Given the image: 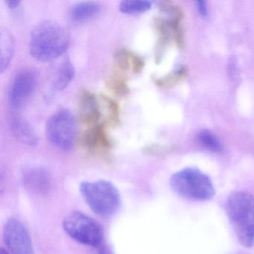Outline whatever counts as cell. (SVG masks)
I'll use <instances>...</instances> for the list:
<instances>
[{
    "label": "cell",
    "instance_id": "cell-1",
    "mask_svg": "<svg viewBox=\"0 0 254 254\" xmlns=\"http://www.w3.org/2000/svg\"><path fill=\"white\" fill-rule=\"evenodd\" d=\"M70 35L60 23L44 20L38 23L31 34L29 53L39 62L58 59L67 50Z\"/></svg>",
    "mask_w": 254,
    "mask_h": 254
},
{
    "label": "cell",
    "instance_id": "cell-2",
    "mask_svg": "<svg viewBox=\"0 0 254 254\" xmlns=\"http://www.w3.org/2000/svg\"><path fill=\"white\" fill-rule=\"evenodd\" d=\"M226 212L239 243L245 248L254 245V196L245 191L229 195Z\"/></svg>",
    "mask_w": 254,
    "mask_h": 254
},
{
    "label": "cell",
    "instance_id": "cell-3",
    "mask_svg": "<svg viewBox=\"0 0 254 254\" xmlns=\"http://www.w3.org/2000/svg\"><path fill=\"white\" fill-rule=\"evenodd\" d=\"M79 190L87 206L99 216H113L121 206L120 191L110 181H84L80 185Z\"/></svg>",
    "mask_w": 254,
    "mask_h": 254
},
{
    "label": "cell",
    "instance_id": "cell-4",
    "mask_svg": "<svg viewBox=\"0 0 254 254\" xmlns=\"http://www.w3.org/2000/svg\"><path fill=\"white\" fill-rule=\"evenodd\" d=\"M170 185L175 193L188 200L206 201L213 198L215 194L210 178L194 168H186L174 174Z\"/></svg>",
    "mask_w": 254,
    "mask_h": 254
},
{
    "label": "cell",
    "instance_id": "cell-5",
    "mask_svg": "<svg viewBox=\"0 0 254 254\" xmlns=\"http://www.w3.org/2000/svg\"><path fill=\"white\" fill-rule=\"evenodd\" d=\"M65 233L75 242L96 248L102 245L104 230L98 221L79 211L68 214L63 223Z\"/></svg>",
    "mask_w": 254,
    "mask_h": 254
},
{
    "label": "cell",
    "instance_id": "cell-6",
    "mask_svg": "<svg viewBox=\"0 0 254 254\" xmlns=\"http://www.w3.org/2000/svg\"><path fill=\"white\" fill-rule=\"evenodd\" d=\"M46 133L53 146L62 151H70L76 139V118L68 110H59L47 120Z\"/></svg>",
    "mask_w": 254,
    "mask_h": 254
},
{
    "label": "cell",
    "instance_id": "cell-7",
    "mask_svg": "<svg viewBox=\"0 0 254 254\" xmlns=\"http://www.w3.org/2000/svg\"><path fill=\"white\" fill-rule=\"evenodd\" d=\"M38 84V74L35 69H20L13 79L8 91V100L14 111L23 109L33 96Z\"/></svg>",
    "mask_w": 254,
    "mask_h": 254
},
{
    "label": "cell",
    "instance_id": "cell-8",
    "mask_svg": "<svg viewBox=\"0 0 254 254\" xmlns=\"http://www.w3.org/2000/svg\"><path fill=\"white\" fill-rule=\"evenodd\" d=\"M3 239L12 254H35L30 234L23 223L17 218H10L5 223Z\"/></svg>",
    "mask_w": 254,
    "mask_h": 254
},
{
    "label": "cell",
    "instance_id": "cell-9",
    "mask_svg": "<svg viewBox=\"0 0 254 254\" xmlns=\"http://www.w3.org/2000/svg\"><path fill=\"white\" fill-rule=\"evenodd\" d=\"M9 126L14 137L21 143L30 147H36L39 143L33 127L21 116L12 114L10 117Z\"/></svg>",
    "mask_w": 254,
    "mask_h": 254
},
{
    "label": "cell",
    "instance_id": "cell-10",
    "mask_svg": "<svg viewBox=\"0 0 254 254\" xmlns=\"http://www.w3.org/2000/svg\"><path fill=\"white\" fill-rule=\"evenodd\" d=\"M80 119L85 124L95 126L101 117L99 105L94 95L84 93L81 96L79 105Z\"/></svg>",
    "mask_w": 254,
    "mask_h": 254
},
{
    "label": "cell",
    "instance_id": "cell-11",
    "mask_svg": "<svg viewBox=\"0 0 254 254\" xmlns=\"http://www.w3.org/2000/svg\"><path fill=\"white\" fill-rule=\"evenodd\" d=\"M23 181L29 190L44 193L50 187V175L43 168H32L25 172Z\"/></svg>",
    "mask_w": 254,
    "mask_h": 254
},
{
    "label": "cell",
    "instance_id": "cell-12",
    "mask_svg": "<svg viewBox=\"0 0 254 254\" xmlns=\"http://www.w3.org/2000/svg\"><path fill=\"white\" fill-rule=\"evenodd\" d=\"M100 11L101 5L97 2H79L71 7L69 18L75 23H83L94 18Z\"/></svg>",
    "mask_w": 254,
    "mask_h": 254
},
{
    "label": "cell",
    "instance_id": "cell-13",
    "mask_svg": "<svg viewBox=\"0 0 254 254\" xmlns=\"http://www.w3.org/2000/svg\"><path fill=\"white\" fill-rule=\"evenodd\" d=\"M81 140L82 143L89 148H109L111 146L109 137L103 125L96 124L92 126L88 130H86Z\"/></svg>",
    "mask_w": 254,
    "mask_h": 254
},
{
    "label": "cell",
    "instance_id": "cell-14",
    "mask_svg": "<svg viewBox=\"0 0 254 254\" xmlns=\"http://www.w3.org/2000/svg\"><path fill=\"white\" fill-rule=\"evenodd\" d=\"M75 70L70 61L66 60L59 65L53 78V85L57 90H64L75 76Z\"/></svg>",
    "mask_w": 254,
    "mask_h": 254
},
{
    "label": "cell",
    "instance_id": "cell-15",
    "mask_svg": "<svg viewBox=\"0 0 254 254\" xmlns=\"http://www.w3.org/2000/svg\"><path fill=\"white\" fill-rule=\"evenodd\" d=\"M0 47H1L0 70L1 72H4V71L8 68L14 52V38L8 29H1Z\"/></svg>",
    "mask_w": 254,
    "mask_h": 254
},
{
    "label": "cell",
    "instance_id": "cell-16",
    "mask_svg": "<svg viewBox=\"0 0 254 254\" xmlns=\"http://www.w3.org/2000/svg\"><path fill=\"white\" fill-rule=\"evenodd\" d=\"M187 75H188V69L183 66V67L178 68L176 70L172 71L164 77L158 78L156 81V84L160 87H166V88L172 87L186 79Z\"/></svg>",
    "mask_w": 254,
    "mask_h": 254
},
{
    "label": "cell",
    "instance_id": "cell-17",
    "mask_svg": "<svg viewBox=\"0 0 254 254\" xmlns=\"http://www.w3.org/2000/svg\"><path fill=\"white\" fill-rule=\"evenodd\" d=\"M151 2L149 1H123L120 3V11L123 14H139L151 9Z\"/></svg>",
    "mask_w": 254,
    "mask_h": 254
},
{
    "label": "cell",
    "instance_id": "cell-18",
    "mask_svg": "<svg viewBox=\"0 0 254 254\" xmlns=\"http://www.w3.org/2000/svg\"><path fill=\"white\" fill-rule=\"evenodd\" d=\"M197 137L202 145L209 151L220 152L222 150V145L219 139L212 132L209 130H202L199 133Z\"/></svg>",
    "mask_w": 254,
    "mask_h": 254
},
{
    "label": "cell",
    "instance_id": "cell-19",
    "mask_svg": "<svg viewBox=\"0 0 254 254\" xmlns=\"http://www.w3.org/2000/svg\"><path fill=\"white\" fill-rule=\"evenodd\" d=\"M107 84H108V88L117 94H126L128 90L127 83H126L124 77L123 75H119V74L111 76L107 82Z\"/></svg>",
    "mask_w": 254,
    "mask_h": 254
},
{
    "label": "cell",
    "instance_id": "cell-20",
    "mask_svg": "<svg viewBox=\"0 0 254 254\" xmlns=\"http://www.w3.org/2000/svg\"><path fill=\"white\" fill-rule=\"evenodd\" d=\"M103 102H105V105L108 108L110 120L113 123L118 121L120 116L118 105L114 100L108 97H103Z\"/></svg>",
    "mask_w": 254,
    "mask_h": 254
},
{
    "label": "cell",
    "instance_id": "cell-21",
    "mask_svg": "<svg viewBox=\"0 0 254 254\" xmlns=\"http://www.w3.org/2000/svg\"><path fill=\"white\" fill-rule=\"evenodd\" d=\"M144 61L138 55L131 53V59H130V69L134 73H139L142 72L144 68Z\"/></svg>",
    "mask_w": 254,
    "mask_h": 254
},
{
    "label": "cell",
    "instance_id": "cell-22",
    "mask_svg": "<svg viewBox=\"0 0 254 254\" xmlns=\"http://www.w3.org/2000/svg\"><path fill=\"white\" fill-rule=\"evenodd\" d=\"M89 254H115L111 248L106 245H101L100 246L93 248V251Z\"/></svg>",
    "mask_w": 254,
    "mask_h": 254
},
{
    "label": "cell",
    "instance_id": "cell-23",
    "mask_svg": "<svg viewBox=\"0 0 254 254\" xmlns=\"http://www.w3.org/2000/svg\"><path fill=\"white\" fill-rule=\"evenodd\" d=\"M197 8L199 14H200L202 17H205L207 16L208 9L206 2H204V1H197Z\"/></svg>",
    "mask_w": 254,
    "mask_h": 254
},
{
    "label": "cell",
    "instance_id": "cell-24",
    "mask_svg": "<svg viewBox=\"0 0 254 254\" xmlns=\"http://www.w3.org/2000/svg\"><path fill=\"white\" fill-rule=\"evenodd\" d=\"M6 4L8 8L11 9H15L20 5V2L17 0H9V1H7Z\"/></svg>",
    "mask_w": 254,
    "mask_h": 254
},
{
    "label": "cell",
    "instance_id": "cell-25",
    "mask_svg": "<svg viewBox=\"0 0 254 254\" xmlns=\"http://www.w3.org/2000/svg\"><path fill=\"white\" fill-rule=\"evenodd\" d=\"M0 254H9L6 251L3 249V248H1V251H0Z\"/></svg>",
    "mask_w": 254,
    "mask_h": 254
}]
</instances>
